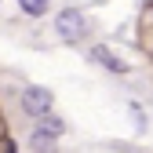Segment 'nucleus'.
Returning <instances> with one entry per match:
<instances>
[{"label":"nucleus","mask_w":153,"mask_h":153,"mask_svg":"<svg viewBox=\"0 0 153 153\" xmlns=\"http://www.w3.org/2000/svg\"><path fill=\"white\" fill-rule=\"evenodd\" d=\"M55 26H59V36H62L66 44H76V40H84V36L91 33L88 15H84V11H76V7H66L59 18H55Z\"/></svg>","instance_id":"f257e3e1"},{"label":"nucleus","mask_w":153,"mask_h":153,"mask_svg":"<svg viewBox=\"0 0 153 153\" xmlns=\"http://www.w3.org/2000/svg\"><path fill=\"white\" fill-rule=\"evenodd\" d=\"M22 109L29 113V117H48V109H51V91H48V88H26V91H22Z\"/></svg>","instance_id":"f03ea898"},{"label":"nucleus","mask_w":153,"mask_h":153,"mask_svg":"<svg viewBox=\"0 0 153 153\" xmlns=\"http://www.w3.org/2000/svg\"><path fill=\"white\" fill-rule=\"evenodd\" d=\"M59 135H62V120H55V117L51 120H40L36 131H33V146L44 153V149H51L55 142H59Z\"/></svg>","instance_id":"7ed1b4c3"},{"label":"nucleus","mask_w":153,"mask_h":153,"mask_svg":"<svg viewBox=\"0 0 153 153\" xmlns=\"http://www.w3.org/2000/svg\"><path fill=\"white\" fill-rule=\"evenodd\" d=\"M91 59L99 62V66H106V69H113V73H128V66H124L109 48H95V51H91Z\"/></svg>","instance_id":"20e7f679"},{"label":"nucleus","mask_w":153,"mask_h":153,"mask_svg":"<svg viewBox=\"0 0 153 153\" xmlns=\"http://www.w3.org/2000/svg\"><path fill=\"white\" fill-rule=\"evenodd\" d=\"M18 7H22L26 15H44L48 11V0H18Z\"/></svg>","instance_id":"39448f33"}]
</instances>
